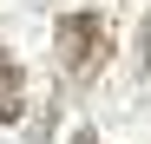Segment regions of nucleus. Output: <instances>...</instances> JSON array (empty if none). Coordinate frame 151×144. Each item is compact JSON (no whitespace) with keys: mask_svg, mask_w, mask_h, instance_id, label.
Returning <instances> with one entry per match:
<instances>
[{"mask_svg":"<svg viewBox=\"0 0 151 144\" xmlns=\"http://www.w3.org/2000/svg\"><path fill=\"white\" fill-rule=\"evenodd\" d=\"M53 53L66 66V79H92V72L112 59V26L99 13H66L53 26Z\"/></svg>","mask_w":151,"mask_h":144,"instance_id":"1","label":"nucleus"},{"mask_svg":"<svg viewBox=\"0 0 151 144\" xmlns=\"http://www.w3.org/2000/svg\"><path fill=\"white\" fill-rule=\"evenodd\" d=\"M20 111H27V79H20L13 53H0V125H20Z\"/></svg>","mask_w":151,"mask_h":144,"instance_id":"2","label":"nucleus"},{"mask_svg":"<svg viewBox=\"0 0 151 144\" xmlns=\"http://www.w3.org/2000/svg\"><path fill=\"white\" fill-rule=\"evenodd\" d=\"M72 144H105V138H99V131H79V138H72Z\"/></svg>","mask_w":151,"mask_h":144,"instance_id":"3","label":"nucleus"},{"mask_svg":"<svg viewBox=\"0 0 151 144\" xmlns=\"http://www.w3.org/2000/svg\"><path fill=\"white\" fill-rule=\"evenodd\" d=\"M145 72H151V20H145Z\"/></svg>","mask_w":151,"mask_h":144,"instance_id":"4","label":"nucleus"}]
</instances>
